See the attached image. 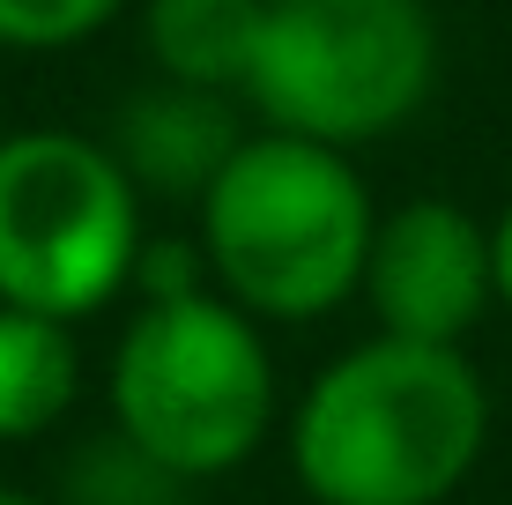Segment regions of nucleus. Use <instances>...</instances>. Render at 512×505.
<instances>
[{
  "mask_svg": "<svg viewBox=\"0 0 512 505\" xmlns=\"http://www.w3.org/2000/svg\"><path fill=\"white\" fill-rule=\"evenodd\" d=\"M490 439V394L461 342L372 335L297 402L290 454L320 505H438Z\"/></svg>",
  "mask_w": 512,
  "mask_h": 505,
  "instance_id": "f257e3e1",
  "label": "nucleus"
},
{
  "mask_svg": "<svg viewBox=\"0 0 512 505\" xmlns=\"http://www.w3.org/2000/svg\"><path fill=\"white\" fill-rule=\"evenodd\" d=\"M379 208L349 149L305 134H245L201 194V260L253 320H320L364 290Z\"/></svg>",
  "mask_w": 512,
  "mask_h": 505,
  "instance_id": "f03ea898",
  "label": "nucleus"
},
{
  "mask_svg": "<svg viewBox=\"0 0 512 505\" xmlns=\"http://www.w3.org/2000/svg\"><path fill=\"white\" fill-rule=\"evenodd\" d=\"M119 439L171 476H223L275 424V364L253 312L223 290L149 298L112 357Z\"/></svg>",
  "mask_w": 512,
  "mask_h": 505,
  "instance_id": "7ed1b4c3",
  "label": "nucleus"
},
{
  "mask_svg": "<svg viewBox=\"0 0 512 505\" xmlns=\"http://www.w3.org/2000/svg\"><path fill=\"white\" fill-rule=\"evenodd\" d=\"M438 23L423 0H268L245 67L253 112L282 134L357 149L423 112Z\"/></svg>",
  "mask_w": 512,
  "mask_h": 505,
  "instance_id": "20e7f679",
  "label": "nucleus"
},
{
  "mask_svg": "<svg viewBox=\"0 0 512 505\" xmlns=\"http://www.w3.org/2000/svg\"><path fill=\"white\" fill-rule=\"evenodd\" d=\"M141 268V186L112 142L67 127L0 134V305L90 320Z\"/></svg>",
  "mask_w": 512,
  "mask_h": 505,
  "instance_id": "39448f33",
  "label": "nucleus"
},
{
  "mask_svg": "<svg viewBox=\"0 0 512 505\" xmlns=\"http://www.w3.org/2000/svg\"><path fill=\"white\" fill-rule=\"evenodd\" d=\"M364 298L379 312V335L409 342H461L483 305L498 298L490 275V231L461 201H401L372 223L364 253Z\"/></svg>",
  "mask_w": 512,
  "mask_h": 505,
  "instance_id": "423d86ee",
  "label": "nucleus"
},
{
  "mask_svg": "<svg viewBox=\"0 0 512 505\" xmlns=\"http://www.w3.org/2000/svg\"><path fill=\"white\" fill-rule=\"evenodd\" d=\"M238 142L245 134H238L231 90H201V82H171V75L134 90L112 127V156L127 164L141 194H193V201L231 164Z\"/></svg>",
  "mask_w": 512,
  "mask_h": 505,
  "instance_id": "0eeeda50",
  "label": "nucleus"
},
{
  "mask_svg": "<svg viewBox=\"0 0 512 505\" xmlns=\"http://www.w3.org/2000/svg\"><path fill=\"white\" fill-rule=\"evenodd\" d=\"M260 15H268V0H149L141 45H149L156 75H171V82L245 90V67H253V45H260Z\"/></svg>",
  "mask_w": 512,
  "mask_h": 505,
  "instance_id": "6e6552de",
  "label": "nucleus"
},
{
  "mask_svg": "<svg viewBox=\"0 0 512 505\" xmlns=\"http://www.w3.org/2000/svg\"><path fill=\"white\" fill-rule=\"evenodd\" d=\"M82 387V357L67 320L30 305H0V439H38L60 424Z\"/></svg>",
  "mask_w": 512,
  "mask_h": 505,
  "instance_id": "1a4fd4ad",
  "label": "nucleus"
},
{
  "mask_svg": "<svg viewBox=\"0 0 512 505\" xmlns=\"http://www.w3.org/2000/svg\"><path fill=\"white\" fill-rule=\"evenodd\" d=\"M112 15L119 0H0V52H67Z\"/></svg>",
  "mask_w": 512,
  "mask_h": 505,
  "instance_id": "9d476101",
  "label": "nucleus"
},
{
  "mask_svg": "<svg viewBox=\"0 0 512 505\" xmlns=\"http://www.w3.org/2000/svg\"><path fill=\"white\" fill-rule=\"evenodd\" d=\"M490 275H498V305H512V208L490 223Z\"/></svg>",
  "mask_w": 512,
  "mask_h": 505,
  "instance_id": "9b49d317",
  "label": "nucleus"
},
{
  "mask_svg": "<svg viewBox=\"0 0 512 505\" xmlns=\"http://www.w3.org/2000/svg\"><path fill=\"white\" fill-rule=\"evenodd\" d=\"M0 505H45V498H30V491H8V483H0Z\"/></svg>",
  "mask_w": 512,
  "mask_h": 505,
  "instance_id": "f8f14e48",
  "label": "nucleus"
}]
</instances>
